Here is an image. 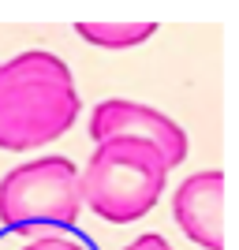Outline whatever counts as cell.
Returning a JSON list of instances; mask_svg holds the SVG:
<instances>
[{"instance_id": "1", "label": "cell", "mask_w": 239, "mask_h": 250, "mask_svg": "<svg viewBox=\"0 0 239 250\" xmlns=\"http://www.w3.org/2000/svg\"><path fill=\"white\" fill-rule=\"evenodd\" d=\"M75 116L79 90L56 52L34 49L0 63V149H38L71 131Z\"/></svg>"}, {"instance_id": "2", "label": "cell", "mask_w": 239, "mask_h": 250, "mask_svg": "<svg viewBox=\"0 0 239 250\" xmlns=\"http://www.w3.org/2000/svg\"><path fill=\"white\" fill-rule=\"evenodd\" d=\"M168 183V161L150 138L116 135L94 146V157L79 172L83 202L109 224H135Z\"/></svg>"}, {"instance_id": "3", "label": "cell", "mask_w": 239, "mask_h": 250, "mask_svg": "<svg viewBox=\"0 0 239 250\" xmlns=\"http://www.w3.org/2000/svg\"><path fill=\"white\" fill-rule=\"evenodd\" d=\"M83 209L79 168L67 157H42L0 179V220L8 228H71Z\"/></svg>"}, {"instance_id": "4", "label": "cell", "mask_w": 239, "mask_h": 250, "mask_svg": "<svg viewBox=\"0 0 239 250\" xmlns=\"http://www.w3.org/2000/svg\"><path fill=\"white\" fill-rule=\"evenodd\" d=\"M116 135L150 138L165 153L168 168L183 165V157H187V131L176 120H168L165 112H157L150 104L127 101V97H109L90 116V138H94V146L105 142V138H116Z\"/></svg>"}, {"instance_id": "5", "label": "cell", "mask_w": 239, "mask_h": 250, "mask_svg": "<svg viewBox=\"0 0 239 250\" xmlns=\"http://www.w3.org/2000/svg\"><path fill=\"white\" fill-rule=\"evenodd\" d=\"M172 220L202 250H224V172H195L172 194Z\"/></svg>"}, {"instance_id": "6", "label": "cell", "mask_w": 239, "mask_h": 250, "mask_svg": "<svg viewBox=\"0 0 239 250\" xmlns=\"http://www.w3.org/2000/svg\"><path fill=\"white\" fill-rule=\"evenodd\" d=\"M79 38L97 49H135L146 38H153V22H75Z\"/></svg>"}, {"instance_id": "7", "label": "cell", "mask_w": 239, "mask_h": 250, "mask_svg": "<svg viewBox=\"0 0 239 250\" xmlns=\"http://www.w3.org/2000/svg\"><path fill=\"white\" fill-rule=\"evenodd\" d=\"M19 250H90V247H86L83 239L67 235L64 228H45V231H34V235H26Z\"/></svg>"}, {"instance_id": "8", "label": "cell", "mask_w": 239, "mask_h": 250, "mask_svg": "<svg viewBox=\"0 0 239 250\" xmlns=\"http://www.w3.org/2000/svg\"><path fill=\"white\" fill-rule=\"evenodd\" d=\"M124 250H172V243L153 231V235H138V239L131 243V247H124Z\"/></svg>"}]
</instances>
